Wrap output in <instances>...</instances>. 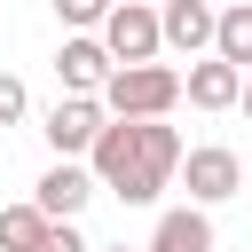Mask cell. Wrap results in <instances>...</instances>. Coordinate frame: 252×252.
<instances>
[{
	"instance_id": "obj_2",
	"label": "cell",
	"mask_w": 252,
	"mask_h": 252,
	"mask_svg": "<svg viewBox=\"0 0 252 252\" xmlns=\"http://www.w3.org/2000/svg\"><path fill=\"white\" fill-rule=\"evenodd\" d=\"M181 94H189V79H181L173 63H118L110 87H102V102H110L118 118H165Z\"/></svg>"
},
{
	"instance_id": "obj_6",
	"label": "cell",
	"mask_w": 252,
	"mask_h": 252,
	"mask_svg": "<svg viewBox=\"0 0 252 252\" xmlns=\"http://www.w3.org/2000/svg\"><path fill=\"white\" fill-rule=\"evenodd\" d=\"M181 181H189V197H197V205H220V197H236V189H244V158H236V150H220V142H205V150H189V158H181Z\"/></svg>"
},
{
	"instance_id": "obj_3",
	"label": "cell",
	"mask_w": 252,
	"mask_h": 252,
	"mask_svg": "<svg viewBox=\"0 0 252 252\" xmlns=\"http://www.w3.org/2000/svg\"><path fill=\"white\" fill-rule=\"evenodd\" d=\"M102 39H110L118 63H158V47H165V16H158V0H118V8L102 16Z\"/></svg>"
},
{
	"instance_id": "obj_16",
	"label": "cell",
	"mask_w": 252,
	"mask_h": 252,
	"mask_svg": "<svg viewBox=\"0 0 252 252\" xmlns=\"http://www.w3.org/2000/svg\"><path fill=\"white\" fill-rule=\"evenodd\" d=\"M236 110H244V118H252V71H244V102H236Z\"/></svg>"
},
{
	"instance_id": "obj_17",
	"label": "cell",
	"mask_w": 252,
	"mask_h": 252,
	"mask_svg": "<svg viewBox=\"0 0 252 252\" xmlns=\"http://www.w3.org/2000/svg\"><path fill=\"white\" fill-rule=\"evenodd\" d=\"M102 252H134V244H102ZM142 252H150V244H142Z\"/></svg>"
},
{
	"instance_id": "obj_1",
	"label": "cell",
	"mask_w": 252,
	"mask_h": 252,
	"mask_svg": "<svg viewBox=\"0 0 252 252\" xmlns=\"http://www.w3.org/2000/svg\"><path fill=\"white\" fill-rule=\"evenodd\" d=\"M181 134L165 126V118H118L110 110V126L94 134V150H87V165L102 173V189H118L126 205H158V189L181 173Z\"/></svg>"
},
{
	"instance_id": "obj_12",
	"label": "cell",
	"mask_w": 252,
	"mask_h": 252,
	"mask_svg": "<svg viewBox=\"0 0 252 252\" xmlns=\"http://www.w3.org/2000/svg\"><path fill=\"white\" fill-rule=\"evenodd\" d=\"M213 55H228V63H244V71H252V0L220 8V39H213Z\"/></svg>"
},
{
	"instance_id": "obj_7",
	"label": "cell",
	"mask_w": 252,
	"mask_h": 252,
	"mask_svg": "<svg viewBox=\"0 0 252 252\" xmlns=\"http://www.w3.org/2000/svg\"><path fill=\"white\" fill-rule=\"evenodd\" d=\"M94 189H102V173H94V165H79V158H55V165L39 173V189H32V197H39L55 220H79Z\"/></svg>"
},
{
	"instance_id": "obj_4",
	"label": "cell",
	"mask_w": 252,
	"mask_h": 252,
	"mask_svg": "<svg viewBox=\"0 0 252 252\" xmlns=\"http://www.w3.org/2000/svg\"><path fill=\"white\" fill-rule=\"evenodd\" d=\"M102 126H110V102H102V94H63V102L47 110V126H39V134H47V150H55V158H87Z\"/></svg>"
},
{
	"instance_id": "obj_8",
	"label": "cell",
	"mask_w": 252,
	"mask_h": 252,
	"mask_svg": "<svg viewBox=\"0 0 252 252\" xmlns=\"http://www.w3.org/2000/svg\"><path fill=\"white\" fill-rule=\"evenodd\" d=\"M158 16H165V47H181V55H205L220 39V8H205V0H158Z\"/></svg>"
},
{
	"instance_id": "obj_10",
	"label": "cell",
	"mask_w": 252,
	"mask_h": 252,
	"mask_svg": "<svg viewBox=\"0 0 252 252\" xmlns=\"http://www.w3.org/2000/svg\"><path fill=\"white\" fill-rule=\"evenodd\" d=\"M150 252H213V220H205V205L189 197V205L158 213V228H150Z\"/></svg>"
},
{
	"instance_id": "obj_13",
	"label": "cell",
	"mask_w": 252,
	"mask_h": 252,
	"mask_svg": "<svg viewBox=\"0 0 252 252\" xmlns=\"http://www.w3.org/2000/svg\"><path fill=\"white\" fill-rule=\"evenodd\" d=\"M118 0H55V16L71 24V32H102V16H110Z\"/></svg>"
},
{
	"instance_id": "obj_9",
	"label": "cell",
	"mask_w": 252,
	"mask_h": 252,
	"mask_svg": "<svg viewBox=\"0 0 252 252\" xmlns=\"http://www.w3.org/2000/svg\"><path fill=\"white\" fill-rule=\"evenodd\" d=\"M189 102H197V110H236V102H244V63H228V55L189 63Z\"/></svg>"
},
{
	"instance_id": "obj_14",
	"label": "cell",
	"mask_w": 252,
	"mask_h": 252,
	"mask_svg": "<svg viewBox=\"0 0 252 252\" xmlns=\"http://www.w3.org/2000/svg\"><path fill=\"white\" fill-rule=\"evenodd\" d=\"M24 110H32V94H24V79H16V71H0V126H16Z\"/></svg>"
},
{
	"instance_id": "obj_11",
	"label": "cell",
	"mask_w": 252,
	"mask_h": 252,
	"mask_svg": "<svg viewBox=\"0 0 252 252\" xmlns=\"http://www.w3.org/2000/svg\"><path fill=\"white\" fill-rule=\"evenodd\" d=\"M47 228H55V213H47L39 197H32V205H0V252H39Z\"/></svg>"
},
{
	"instance_id": "obj_15",
	"label": "cell",
	"mask_w": 252,
	"mask_h": 252,
	"mask_svg": "<svg viewBox=\"0 0 252 252\" xmlns=\"http://www.w3.org/2000/svg\"><path fill=\"white\" fill-rule=\"evenodd\" d=\"M39 252H94V244H87V236H79V228H71V220H55V228H47V244H39Z\"/></svg>"
},
{
	"instance_id": "obj_5",
	"label": "cell",
	"mask_w": 252,
	"mask_h": 252,
	"mask_svg": "<svg viewBox=\"0 0 252 252\" xmlns=\"http://www.w3.org/2000/svg\"><path fill=\"white\" fill-rule=\"evenodd\" d=\"M110 71H118V55H110V39H102V32H71V39H63V55H55L63 94H102V87H110Z\"/></svg>"
}]
</instances>
